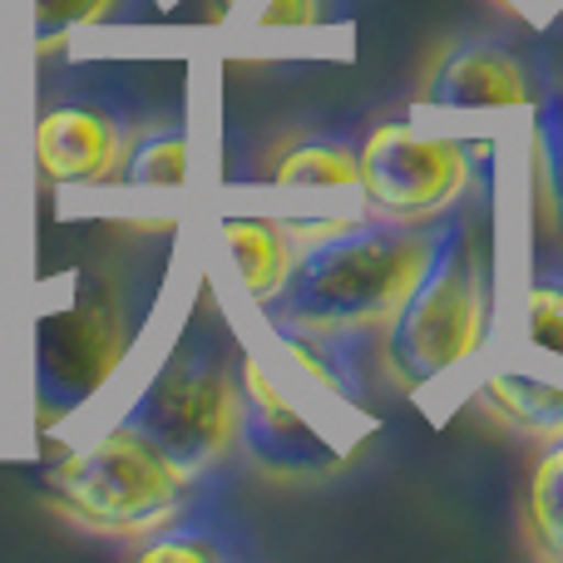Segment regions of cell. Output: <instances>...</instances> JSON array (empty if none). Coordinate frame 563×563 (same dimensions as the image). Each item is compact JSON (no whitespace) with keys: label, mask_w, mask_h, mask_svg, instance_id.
<instances>
[{"label":"cell","mask_w":563,"mask_h":563,"mask_svg":"<svg viewBox=\"0 0 563 563\" xmlns=\"http://www.w3.org/2000/svg\"><path fill=\"white\" fill-rule=\"evenodd\" d=\"M435 228H400L380 218H356L341 233L301 247L287 287L263 311L267 327H297L317 336H341L376 346L396 321L416 282L435 257Z\"/></svg>","instance_id":"6da1fadb"},{"label":"cell","mask_w":563,"mask_h":563,"mask_svg":"<svg viewBox=\"0 0 563 563\" xmlns=\"http://www.w3.org/2000/svg\"><path fill=\"white\" fill-rule=\"evenodd\" d=\"M228 475H194L139 416L109 420L99 435L69 445L49 465L45 499L79 534L134 549L139 539L168 529L194 499L228 485Z\"/></svg>","instance_id":"7a4b0ae2"},{"label":"cell","mask_w":563,"mask_h":563,"mask_svg":"<svg viewBox=\"0 0 563 563\" xmlns=\"http://www.w3.org/2000/svg\"><path fill=\"white\" fill-rule=\"evenodd\" d=\"M495 331V273L465 213L440 223L435 257L376 341V366L400 396H420L479 356Z\"/></svg>","instance_id":"3957f363"},{"label":"cell","mask_w":563,"mask_h":563,"mask_svg":"<svg viewBox=\"0 0 563 563\" xmlns=\"http://www.w3.org/2000/svg\"><path fill=\"white\" fill-rule=\"evenodd\" d=\"M139 416L194 475H228L243 455V356L218 321L188 327L144 380Z\"/></svg>","instance_id":"277c9868"},{"label":"cell","mask_w":563,"mask_h":563,"mask_svg":"<svg viewBox=\"0 0 563 563\" xmlns=\"http://www.w3.org/2000/svg\"><path fill=\"white\" fill-rule=\"evenodd\" d=\"M495 144L420 134L406 119H380L361 134V203L366 218L400 228H435L485 194Z\"/></svg>","instance_id":"5b68a950"},{"label":"cell","mask_w":563,"mask_h":563,"mask_svg":"<svg viewBox=\"0 0 563 563\" xmlns=\"http://www.w3.org/2000/svg\"><path fill=\"white\" fill-rule=\"evenodd\" d=\"M148 317V287L129 277H95L40 327L35 400L40 410H79L124 366Z\"/></svg>","instance_id":"8992f818"},{"label":"cell","mask_w":563,"mask_h":563,"mask_svg":"<svg viewBox=\"0 0 563 563\" xmlns=\"http://www.w3.org/2000/svg\"><path fill=\"white\" fill-rule=\"evenodd\" d=\"M554 85L525 45L505 35H460L430 55L420 75L426 109H534Z\"/></svg>","instance_id":"52a82bcc"},{"label":"cell","mask_w":563,"mask_h":563,"mask_svg":"<svg viewBox=\"0 0 563 563\" xmlns=\"http://www.w3.org/2000/svg\"><path fill=\"white\" fill-rule=\"evenodd\" d=\"M243 455L287 485H311L346 465V445L331 440L257 356H243Z\"/></svg>","instance_id":"ba28073f"},{"label":"cell","mask_w":563,"mask_h":563,"mask_svg":"<svg viewBox=\"0 0 563 563\" xmlns=\"http://www.w3.org/2000/svg\"><path fill=\"white\" fill-rule=\"evenodd\" d=\"M134 144V114L114 95H59L35 119V164L49 184L95 188L119 178Z\"/></svg>","instance_id":"9c48e42d"},{"label":"cell","mask_w":563,"mask_h":563,"mask_svg":"<svg viewBox=\"0 0 563 563\" xmlns=\"http://www.w3.org/2000/svg\"><path fill=\"white\" fill-rule=\"evenodd\" d=\"M129 559H139V563H243V559H257L253 529L243 525V515H238V505H233V479L208 489L203 499H194L168 529L139 539V544L129 549Z\"/></svg>","instance_id":"30bf717a"},{"label":"cell","mask_w":563,"mask_h":563,"mask_svg":"<svg viewBox=\"0 0 563 563\" xmlns=\"http://www.w3.org/2000/svg\"><path fill=\"white\" fill-rule=\"evenodd\" d=\"M263 178L273 188H356L361 139L346 129H291L263 158Z\"/></svg>","instance_id":"8fae6325"},{"label":"cell","mask_w":563,"mask_h":563,"mask_svg":"<svg viewBox=\"0 0 563 563\" xmlns=\"http://www.w3.org/2000/svg\"><path fill=\"white\" fill-rule=\"evenodd\" d=\"M218 238H223L228 257H233V273L243 282L247 301L257 311H267L282 297V287H287L291 267L301 257L297 238L287 233L282 218H223Z\"/></svg>","instance_id":"7c38bea8"},{"label":"cell","mask_w":563,"mask_h":563,"mask_svg":"<svg viewBox=\"0 0 563 563\" xmlns=\"http://www.w3.org/2000/svg\"><path fill=\"white\" fill-rule=\"evenodd\" d=\"M529 174H534L539 243L549 247V267H563V85L559 79L544 89V99L534 104Z\"/></svg>","instance_id":"4fadbf2b"},{"label":"cell","mask_w":563,"mask_h":563,"mask_svg":"<svg viewBox=\"0 0 563 563\" xmlns=\"http://www.w3.org/2000/svg\"><path fill=\"white\" fill-rule=\"evenodd\" d=\"M475 406L485 410L499 430L529 440V445H554V440H563V386L499 371V376H489L485 386L475 390Z\"/></svg>","instance_id":"5bb4252c"},{"label":"cell","mask_w":563,"mask_h":563,"mask_svg":"<svg viewBox=\"0 0 563 563\" xmlns=\"http://www.w3.org/2000/svg\"><path fill=\"white\" fill-rule=\"evenodd\" d=\"M519 534L525 549L544 563H563V440L534 455L519 489Z\"/></svg>","instance_id":"9a60e30c"},{"label":"cell","mask_w":563,"mask_h":563,"mask_svg":"<svg viewBox=\"0 0 563 563\" xmlns=\"http://www.w3.org/2000/svg\"><path fill=\"white\" fill-rule=\"evenodd\" d=\"M188 178V124L164 119V124L134 129V144L124 154L119 184L134 188H178Z\"/></svg>","instance_id":"2e32d148"},{"label":"cell","mask_w":563,"mask_h":563,"mask_svg":"<svg viewBox=\"0 0 563 563\" xmlns=\"http://www.w3.org/2000/svg\"><path fill=\"white\" fill-rule=\"evenodd\" d=\"M148 10V0H35V49L55 55L75 30L129 25Z\"/></svg>","instance_id":"e0dca14e"},{"label":"cell","mask_w":563,"mask_h":563,"mask_svg":"<svg viewBox=\"0 0 563 563\" xmlns=\"http://www.w3.org/2000/svg\"><path fill=\"white\" fill-rule=\"evenodd\" d=\"M525 336L563 356V267H544L525 291Z\"/></svg>","instance_id":"ac0fdd59"},{"label":"cell","mask_w":563,"mask_h":563,"mask_svg":"<svg viewBox=\"0 0 563 563\" xmlns=\"http://www.w3.org/2000/svg\"><path fill=\"white\" fill-rule=\"evenodd\" d=\"M351 20V0H263L257 30H317Z\"/></svg>","instance_id":"d6986e66"},{"label":"cell","mask_w":563,"mask_h":563,"mask_svg":"<svg viewBox=\"0 0 563 563\" xmlns=\"http://www.w3.org/2000/svg\"><path fill=\"white\" fill-rule=\"evenodd\" d=\"M554 5H563V0H554Z\"/></svg>","instance_id":"ffe728a7"}]
</instances>
